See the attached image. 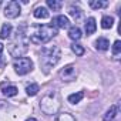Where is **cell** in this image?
<instances>
[{
    "label": "cell",
    "mask_w": 121,
    "mask_h": 121,
    "mask_svg": "<svg viewBox=\"0 0 121 121\" xmlns=\"http://www.w3.org/2000/svg\"><path fill=\"white\" fill-rule=\"evenodd\" d=\"M39 91H40V87H39L37 83H31V84H29V86L26 87V93H27V95H30V97H34Z\"/></svg>",
    "instance_id": "cell-16"
},
{
    "label": "cell",
    "mask_w": 121,
    "mask_h": 121,
    "mask_svg": "<svg viewBox=\"0 0 121 121\" xmlns=\"http://www.w3.org/2000/svg\"><path fill=\"white\" fill-rule=\"evenodd\" d=\"M60 77H61L64 81H71V80H74V77H76V67H74L73 64L66 66L61 71H60Z\"/></svg>",
    "instance_id": "cell-8"
},
{
    "label": "cell",
    "mask_w": 121,
    "mask_h": 121,
    "mask_svg": "<svg viewBox=\"0 0 121 121\" xmlns=\"http://www.w3.org/2000/svg\"><path fill=\"white\" fill-rule=\"evenodd\" d=\"M26 121H37L36 118H29V120H26Z\"/></svg>",
    "instance_id": "cell-26"
},
{
    "label": "cell",
    "mask_w": 121,
    "mask_h": 121,
    "mask_svg": "<svg viewBox=\"0 0 121 121\" xmlns=\"http://www.w3.org/2000/svg\"><path fill=\"white\" fill-rule=\"evenodd\" d=\"M56 121H76V118H74L71 114H69V112H63V114L57 115Z\"/></svg>",
    "instance_id": "cell-22"
},
{
    "label": "cell",
    "mask_w": 121,
    "mask_h": 121,
    "mask_svg": "<svg viewBox=\"0 0 121 121\" xmlns=\"http://www.w3.org/2000/svg\"><path fill=\"white\" fill-rule=\"evenodd\" d=\"M56 34L57 29H54L53 26H39L29 34V40L34 44H46Z\"/></svg>",
    "instance_id": "cell-2"
},
{
    "label": "cell",
    "mask_w": 121,
    "mask_h": 121,
    "mask_svg": "<svg viewBox=\"0 0 121 121\" xmlns=\"http://www.w3.org/2000/svg\"><path fill=\"white\" fill-rule=\"evenodd\" d=\"M117 114H118V105L114 104V105H111V107L107 110V112H105L104 117H103V121H112Z\"/></svg>",
    "instance_id": "cell-10"
},
{
    "label": "cell",
    "mask_w": 121,
    "mask_h": 121,
    "mask_svg": "<svg viewBox=\"0 0 121 121\" xmlns=\"http://www.w3.org/2000/svg\"><path fill=\"white\" fill-rule=\"evenodd\" d=\"M71 51L76 54V56H83L84 54V47L81 46V44H77V43H74V44H71Z\"/></svg>",
    "instance_id": "cell-21"
},
{
    "label": "cell",
    "mask_w": 121,
    "mask_h": 121,
    "mask_svg": "<svg viewBox=\"0 0 121 121\" xmlns=\"http://www.w3.org/2000/svg\"><path fill=\"white\" fill-rule=\"evenodd\" d=\"M83 97H84V93H83V91H78V93L70 94L67 100H69V103H71V104H77V103H80V101L83 100Z\"/></svg>",
    "instance_id": "cell-17"
},
{
    "label": "cell",
    "mask_w": 121,
    "mask_h": 121,
    "mask_svg": "<svg viewBox=\"0 0 121 121\" xmlns=\"http://www.w3.org/2000/svg\"><path fill=\"white\" fill-rule=\"evenodd\" d=\"M47 7L51 9L53 12H58L61 9V2H58V0H47Z\"/></svg>",
    "instance_id": "cell-20"
},
{
    "label": "cell",
    "mask_w": 121,
    "mask_h": 121,
    "mask_svg": "<svg viewBox=\"0 0 121 121\" xmlns=\"http://www.w3.org/2000/svg\"><path fill=\"white\" fill-rule=\"evenodd\" d=\"M84 29H86V33L87 34H93L97 29V23H95V19L94 17H88L86 20V24H84Z\"/></svg>",
    "instance_id": "cell-11"
},
{
    "label": "cell",
    "mask_w": 121,
    "mask_h": 121,
    "mask_svg": "<svg viewBox=\"0 0 121 121\" xmlns=\"http://www.w3.org/2000/svg\"><path fill=\"white\" fill-rule=\"evenodd\" d=\"M95 47H97V50H100V51H105V50L110 48V41H108L105 37H100V39L95 41Z\"/></svg>",
    "instance_id": "cell-13"
},
{
    "label": "cell",
    "mask_w": 121,
    "mask_h": 121,
    "mask_svg": "<svg viewBox=\"0 0 121 121\" xmlns=\"http://www.w3.org/2000/svg\"><path fill=\"white\" fill-rule=\"evenodd\" d=\"M2 91H3V94L6 95V97H14L16 94H17V87L16 86H12V84H9V83H2Z\"/></svg>",
    "instance_id": "cell-9"
},
{
    "label": "cell",
    "mask_w": 121,
    "mask_h": 121,
    "mask_svg": "<svg viewBox=\"0 0 121 121\" xmlns=\"http://www.w3.org/2000/svg\"><path fill=\"white\" fill-rule=\"evenodd\" d=\"M22 13V7H20V3L19 2H9L4 7V16L7 19H16L19 17Z\"/></svg>",
    "instance_id": "cell-6"
},
{
    "label": "cell",
    "mask_w": 121,
    "mask_h": 121,
    "mask_svg": "<svg viewBox=\"0 0 121 121\" xmlns=\"http://www.w3.org/2000/svg\"><path fill=\"white\" fill-rule=\"evenodd\" d=\"M3 50H4V46H3V43H0V57H2V53H3Z\"/></svg>",
    "instance_id": "cell-25"
},
{
    "label": "cell",
    "mask_w": 121,
    "mask_h": 121,
    "mask_svg": "<svg viewBox=\"0 0 121 121\" xmlns=\"http://www.w3.org/2000/svg\"><path fill=\"white\" fill-rule=\"evenodd\" d=\"M69 13H70V16H71L74 20H78V19H81V16H83V10H81L80 7H74V6H71V7L69 9Z\"/></svg>",
    "instance_id": "cell-18"
},
{
    "label": "cell",
    "mask_w": 121,
    "mask_h": 121,
    "mask_svg": "<svg viewBox=\"0 0 121 121\" xmlns=\"http://www.w3.org/2000/svg\"><path fill=\"white\" fill-rule=\"evenodd\" d=\"M120 51H121V41L117 40V41H114V44H112V54L117 56Z\"/></svg>",
    "instance_id": "cell-24"
},
{
    "label": "cell",
    "mask_w": 121,
    "mask_h": 121,
    "mask_svg": "<svg viewBox=\"0 0 121 121\" xmlns=\"http://www.w3.org/2000/svg\"><path fill=\"white\" fill-rule=\"evenodd\" d=\"M60 57H61V50L57 46L43 48L41 56H40V66L46 74H48L50 70L60 61Z\"/></svg>",
    "instance_id": "cell-1"
},
{
    "label": "cell",
    "mask_w": 121,
    "mask_h": 121,
    "mask_svg": "<svg viewBox=\"0 0 121 121\" xmlns=\"http://www.w3.org/2000/svg\"><path fill=\"white\" fill-rule=\"evenodd\" d=\"M12 30H13L12 24H10V23H4V24L2 26V30H0V39H2V40L9 39L10 34H12Z\"/></svg>",
    "instance_id": "cell-12"
},
{
    "label": "cell",
    "mask_w": 121,
    "mask_h": 121,
    "mask_svg": "<svg viewBox=\"0 0 121 121\" xmlns=\"http://www.w3.org/2000/svg\"><path fill=\"white\" fill-rule=\"evenodd\" d=\"M112 24H114V19L111 16H104L101 19V27L103 29H111Z\"/></svg>",
    "instance_id": "cell-19"
},
{
    "label": "cell",
    "mask_w": 121,
    "mask_h": 121,
    "mask_svg": "<svg viewBox=\"0 0 121 121\" xmlns=\"http://www.w3.org/2000/svg\"><path fill=\"white\" fill-rule=\"evenodd\" d=\"M51 26L54 29H69L70 27V20L63 16V14H60V16H56L53 20H51Z\"/></svg>",
    "instance_id": "cell-7"
},
{
    "label": "cell",
    "mask_w": 121,
    "mask_h": 121,
    "mask_svg": "<svg viewBox=\"0 0 121 121\" xmlns=\"http://www.w3.org/2000/svg\"><path fill=\"white\" fill-rule=\"evenodd\" d=\"M104 6H105V3H104V2H100V0H90V7H91V9L98 10V9L104 7Z\"/></svg>",
    "instance_id": "cell-23"
},
{
    "label": "cell",
    "mask_w": 121,
    "mask_h": 121,
    "mask_svg": "<svg viewBox=\"0 0 121 121\" xmlns=\"http://www.w3.org/2000/svg\"><path fill=\"white\" fill-rule=\"evenodd\" d=\"M33 14H34V17H36V19H47V17L50 16L48 10H47L46 7H43V6L37 7V9L33 12Z\"/></svg>",
    "instance_id": "cell-14"
},
{
    "label": "cell",
    "mask_w": 121,
    "mask_h": 121,
    "mask_svg": "<svg viewBox=\"0 0 121 121\" xmlns=\"http://www.w3.org/2000/svg\"><path fill=\"white\" fill-rule=\"evenodd\" d=\"M26 27L22 26L20 29H17V36L16 40L10 44L9 47V53L13 57H22L26 51H27V44H29V39L26 36Z\"/></svg>",
    "instance_id": "cell-3"
},
{
    "label": "cell",
    "mask_w": 121,
    "mask_h": 121,
    "mask_svg": "<svg viewBox=\"0 0 121 121\" xmlns=\"http://www.w3.org/2000/svg\"><path fill=\"white\" fill-rule=\"evenodd\" d=\"M13 69L19 76H24V74H27V73H30L33 70V61L29 57L16 58L14 63H13Z\"/></svg>",
    "instance_id": "cell-5"
},
{
    "label": "cell",
    "mask_w": 121,
    "mask_h": 121,
    "mask_svg": "<svg viewBox=\"0 0 121 121\" xmlns=\"http://www.w3.org/2000/svg\"><path fill=\"white\" fill-rule=\"evenodd\" d=\"M81 30H80V27H77V26H73V27H70L69 29V37L71 39V40H80L81 39Z\"/></svg>",
    "instance_id": "cell-15"
},
{
    "label": "cell",
    "mask_w": 121,
    "mask_h": 121,
    "mask_svg": "<svg viewBox=\"0 0 121 121\" xmlns=\"http://www.w3.org/2000/svg\"><path fill=\"white\" fill-rule=\"evenodd\" d=\"M40 108L47 115L57 114V111L60 110V98H58V95L56 93L44 95L41 98V101H40Z\"/></svg>",
    "instance_id": "cell-4"
}]
</instances>
